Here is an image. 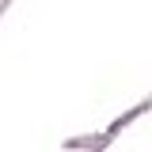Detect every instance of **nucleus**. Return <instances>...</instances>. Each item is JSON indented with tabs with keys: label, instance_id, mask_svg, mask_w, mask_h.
<instances>
[]
</instances>
